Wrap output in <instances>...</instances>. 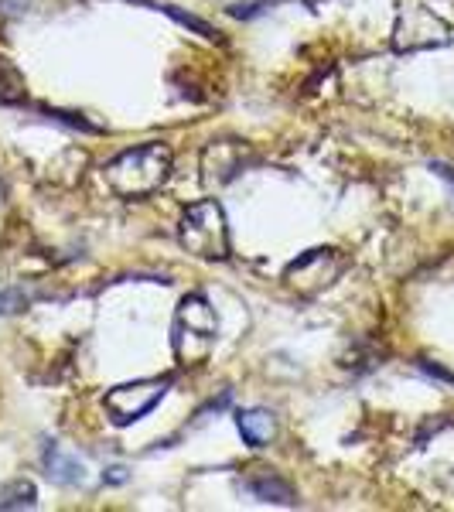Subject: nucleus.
<instances>
[{
  "label": "nucleus",
  "mask_w": 454,
  "mask_h": 512,
  "mask_svg": "<svg viewBox=\"0 0 454 512\" xmlns=\"http://www.w3.org/2000/svg\"><path fill=\"white\" fill-rule=\"evenodd\" d=\"M171 175V147L168 144H137L130 151L117 154L103 168L106 185L123 198H144L154 195Z\"/></svg>",
  "instance_id": "1"
},
{
  "label": "nucleus",
  "mask_w": 454,
  "mask_h": 512,
  "mask_svg": "<svg viewBox=\"0 0 454 512\" xmlns=\"http://www.w3.org/2000/svg\"><path fill=\"white\" fill-rule=\"evenodd\" d=\"M219 321L212 304L202 294H185L175 311V325H171V349L181 366H198L216 349Z\"/></svg>",
  "instance_id": "2"
},
{
  "label": "nucleus",
  "mask_w": 454,
  "mask_h": 512,
  "mask_svg": "<svg viewBox=\"0 0 454 512\" xmlns=\"http://www.w3.org/2000/svg\"><path fill=\"white\" fill-rule=\"evenodd\" d=\"M151 7H158V11H164V14H171L178 24H185V28H192V31H198L202 38H216V28H209L205 21H198V18H192V14H181V11H175V7H168V4H151Z\"/></svg>",
  "instance_id": "13"
},
{
  "label": "nucleus",
  "mask_w": 454,
  "mask_h": 512,
  "mask_svg": "<svg viewBox=\"0 0 454 512\" xmlns=\"http://www.w3.org/2000/svg\"><path fill=\"white\" fill-rule=\"evenodd\" d=\"M236 427L243 434V441L250 448H267L277 434V420L270 410H239L236 414Z\"/></svg>",
  "instance_id": "8"
},
{
  "label": "nucleus",
  "mask_w": 454,
  "mask_h": 512,
  "mask_svg": "<svg viewBox=\"0 0 454 512\" xmlns=\"http://www.w3.org/2000/svg\"><path fill=\"white\" fill-rule=\"evenodd\" d=\"M342 270H345V256L332 250V246H318V250L297 256L291 267L284 270V280L301 297H315L321 291H328L342 277Z\"/></svg>",
  "instance_id": "6"
},
{
  "label": "nucleus",
  "mask_w": 454,
  "mask_h": 512,
  "mask_svg": "<svg viewBox=\"0 0 454 512\" xmlns=\"http://www.w3.org/2000/svg\"><path fill=\"white\" fill-rule=\"evenodd\" d=\"M246 489H250L263 502H277V506H294V485L287 482V478H280L277 472H267V468H257V472L246 478Z\"/></svg>",
  "instance_id": "10"
},
{
  "label": "nucleus",
  "mask_w": 454,
  "mask_h": 512,
  "mask_svg": "<svg viewBox=\"0 0 454 512\" xmlns=\"http://www.w3.org/2000/svg\"><path fill=\"white\" fill-rule=\"evenodd\" d=\"M45 468H48V478L52 482H59V485H79L82 478H86V465L76 458V454H69V451H62L59 444H45Z\"/></svg>",
  "instance_id": "9"
},
{
  "label": "nucleus",
  "mask_w": 454,
  "mask_h": 512,
  "mask_svg": "<svg viewBox=\"0 0 454 512\" xmlns=\"http://www.w3.org/2000/svg\"><path fill=\"white\" fill-rule=\"evenodd\" d=\"M246 168V147L236 140H216L202 151V181L205 188L229 185Z\"/></svg>",
  "instance_id": "7"
},
{
  "label": "nucleus",
  "mask_w": 454,
  "mask_h": 512,
  "mask_svg": "<svg viewBox=\"0 0 454 512\" xmlns=\"http://www.w3.org/2000/svg\"><path fill=\"white\" fill-rule=\"evenodd\" d=\"M178 239L198 260H226L229 226H226V212H222L216 198H202V202L188 205L185 216L178 222Z\"/></svg>",
  "instance_id": "3"
},
{
  "label": "nucleus",
  "mask_w": 454,
  "mask_h": 512,
  "mask_svg": "<svg viewBox=\"0 0 454 512\" xmlns=\"http://www.w3.org/2000/svg\"><path fill=\"white\" fill-rule=\"evenodd\" d=\"M35 502H38L35 485L24 482V478H14V482L0 485V512L4 509H31Z\"/></svg>",
  "instance_id": "12"
},
{
  "label": "nucleus",
  "mask_w": 454,
  "mask_h": 512,
  "mask_svg": "<svg viewBox=\"0 0 454 512\" xmlns=\"http://www.w3.org/2000/svg\"><path fill=\"white\" fill-rule=\"evenodd\" d=\"M451 41V24L437 18L431 7L424 4H407L400 7L393 24V52H424V48H441Z\"/></svg>",
  "instance_id": "4"
},
{
  "label": "nucleus",
  "mask_w": 454,
  "mask_h": 512,
  "mask_svg": "<svg viewBox=\"0 0 454 512\" xmlns=\"http://www.w3.org/2000/svg\"><path fill=\"white\" fill-rule=\"evenodd\" d=\"M28 99V82L7 55H0V106H21Z\"/></svg>",
  "instance_id": "11"
},
{
  "label": "nucleus",
  "mask_w": 454,
  "mask_h": 512,
  "mask_svg": "<svg viewBox=\"0 0 454 512\" xmlns=\"http://www.w3.org/2000/svg\"><path fill=\"white\" fill-rule=\"evenodd\" d=\"M168 386H171V376H154V379H137V383L113 386V390L103 396V407L113 424L127 427V424H134V420L151 414L164 396H168Z\"/></svg>",
  "instance_id": "5"
}]
</instances>
